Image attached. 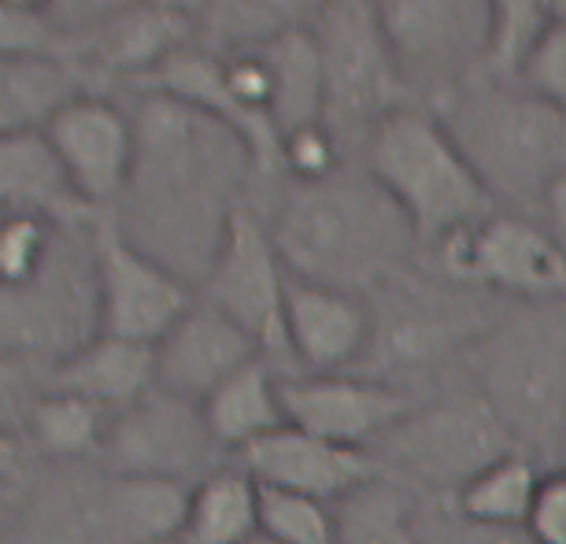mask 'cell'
I'll use <instances>...</instances> for the list:
<instances>
[{
    "label": "cell",
    "mask_w": 566,
    "mask_h": 544,
    "mask_svg": "<svg viewBox=\"0 0 566 544\" xmlns=\"http://www.w3.org/2000/svg\"><path fill=\"white\" fill-rule=\"evenodd\" d=\"M130 115L134 175L112 216L137 249L200 285L233 211L249 205L255 159L241 134L181 101L142 93Z\"/></svg>",
    "instance_id": "cell-1"
},
{
    "label": "cell",
    "mask_w": 566,
    "mask_h": 544,
    "mask_svg": "<svg viewBox=\"0 0 566 544\" xmlns=\"http://www.w3.org/2000/svg\"><path fill=\"white\" fill-rule=\"evenodd\" d=\"M290 279L370 296L422 255L411 222L352 159L323 181H282L263 211Z\"/></svg>",
    "instance_id": "cell-2"
},
{
    "label": "cell",
    "mask_w": 566,
    "mask_h": 544,
    "mask_svg": "<svg viewBox=\"0 0 566 544\" xmlns=\"http://www.w3.org/2000/svg\"><path fill=\"white\" fill-rule=\"evenodd\" d=\"M496 208L533 216L566 175V112L511 74H478L433 104Z\"/></svg>",
    "instance_id": "cell-3"
},
{
    "label": "cell",
    "mask_w": 566,
    "mask_h": 544,
    "mask_svg": "<svg viewBox=\"0 0 566 544\" xmlns=\"http://www.w3.org/2000/svg\"><path fill=\"white\" fill-rule=\"evenodd\" d=\"M463 375L526 452L566 441V301H500Z\"/></svg>",
    "instance_id": "cell-4"
},
{
    "label": "cell",
    "mask_w": 566,
    "mask_h": 544,
    "mask_svg": "<svg viewBox=\"0 0 566 544\" xmlns=\"http://www.w3.org/2000/svg\"><path fill=\"white\" fill-rule=\"evenodd\" d=\"M374 334L356 375L419 393L422 381H444V370H463L467 352L482 337L500 307L474 285L452 282L419 255L408 271L370 296Z\"/></svg>",
    "instance_id": "cell-5"
},
{
    "label": "cell",
    "mask_w": 566,
    "mask_h": 544,
    "mask_svg": "<svg viewBox=\"0 0 566 544\" xmlns=\"http://www.w3.org/2000/svg\"><path fill=\"white\" fill-rule=\"evenodd\" d=\"M359 164L403 211L422 252L500 211L430 104L386 115L363 142Z\"/></svg>",
    "instance_id": "cell-6"
},
{
    "label": "cell",
    "mask_w": 566,
    "mask_h": 544,
    "mask_svg": "<svg viewBox=\"0 0 566 544\" xmlns=\"http://www.w3.org/2000/svg\"><path fill=\"white\" fill-rule=\"evenodd\" d=\"M522 448L467 375L415 400L386 441L374 448L381 471L430 493L455 496L478 471Z\"/></svg>",
    "instance_id": "cell-7"
},
{
    "label": "cell",
    "mask_w": 566,
    "mask_h": 544,
    "mask_svg": "<svg viewBox=\"0 0 566 544\" xmlns=\"http://www.w3.org/2000/svg\"><path fill=\"white\" fill-rule=\"evenodd\" d=\"M323 60L326 126L340 137L352 159L386 115L419 104L397 67L374 0H323L312 19Z\"/></svg>",
    "instance_id": "cell-8"
},
{
    "label": "cell",
    "mask_w": 566,
    "mask_h": 544,
    "mask_svg": "<svg viewBox=\"0 0 566 544\" xmlns=\"http://www.w3.org/2000/svg\"><path fill=\"white\" fill-rule=\"evenodd\" d=\"M408 93L419 104L444 101L489 71L493 4L489 0H374Z\"/></svg>",
    "instance_id": "cell-9"
},
{
    "label": "cell",
    "mask_w": 566,
    "mask_h": 544,
    "mask_svg": "<svg viewBox=\"0 0 566 544\" xmlns=\"http://www.w3.org/2000/svg\"><path fill=\"white\" fill-rule=\"evenodd\" d=\"M422 260L496 301H566V252L541 219L518 211H493L426 249Z\"/></svg>",
    "instance_id": "cell-10"
},
{
    "label": "cell",
    "mask_w": 566,
    "mask_h": 544,
    "mask_svg": "<svg viewBox=\"0 0 566 544\" xmlns=\"http://www.w3.org/2000/svg\"><path fill=\"white\" fill-rule=\"evenodd\" d=\"M290 282L293 279L271 238L266 216L260 208L241 205L227 222V233H222L197 293L208 304H216L222 315H230L260 345L263 359H271L277 370H285V363H290V345H285Z\"/></svg>",
    "instance_id": "cell-11"
},
{
    "label": "cell",
    "mask_w": 566,
    "mask_h": 544,
    "mask_svg": "<svg viewBox=\"0 0 566 544\" xmlns=\"http://www.w3.org/2000/svg\"><path fill=\"white\" fill-rule=\"evenodd\" d=\"M90 241L101 334L156 345L197 301V285L170 271L167 263H159L156 255L137 249L112 211L93 216Z\"/></svg>",
    "instance_id": "cell-12"
},
{
    "label": "cell",
    "mask_w": 566,
    "mask_h": 544,
    "mask_svg": "<svg viewBox=\"0 0 566 544\" xmlns=\"http://www.w3.org/2000/svg\"><path fill=\"white\" fill-rule=\"evenodd\" d=\"M222 448L211 437L200 404L170 397L164 389L145 393L130 408L112 415L101 463L123 478H170L193 485L219 471Z\"/></svg>",
    "instance_id": "cell-13"
},
{
    "label": "cell",
    "mask_w": 566,
    "mask_h": 544,
    "mask_svg": "<svg viewBox=\"0 0 566 544\" xmlns=\"http://www.w3.org/2000/svg\"><path fill=\"white\" fill-rule=\"evenodd\" d=\"M49 153L67 178L71 193L90 216L115 211L130 186L137 130L134 115L123 112L108 97L74 93L41 126Z\"/></svg>",
    "instance_id": "cell-14"
},
{
    "label": "cell",
    "mask_w": 566,
    "mask_h": 544,
    "mask_svg": "<svg viewBox=\"0 0 566 544\" xmlns=\"http://www.w3.org/2000/svg\"><path fill=\"white\" fill-rule=\"evenodd\" d=\"M419 393H408L370 375H282L285 422L304 433L345 448L374 452L397 422L415 408Z\"/></svg>",
    "instance_id": "cell-15"
},
{
    "label": "cell",
    "mask_w": 566,
    "mask_h": 544,
    "mask_svg": "<svg viewBox=\"0 0 566 544\" xmlns=\"http://www.w3.org/2000/svg\"><path fill=\"white\" fill-rule=\"evenodd\" d=\"M238 463L255 478V485L315 496L326 504H340L381 474L378 456L367 448L323 441V437L296 430L290 422L238 452Z\"/></svg>",
    "instance_id": "cell-16"
},
{
    "label": "cell",
    "mask_w": 566,
    "mask_h": 544,
    "mask_svg": "<svg viewBox=\"0 0 566 544\" xmlns=\"http://www.w3.org/2000/svg\"><path fill=\"white\" fill-rule=\"evenodd\" d=\"M252 359H263L260 345L197 293L189 312L156 341V389L189 404H205Z\"/></svg>",
    "instance_id": "cell-17"
},
{
    "label": "cell",
    "mask_w": 566,
    "mask_h": 544,
    "mask_svg": "<svg viewBox=\"0 0 566 544\" xmlns=\"http://www.w3.org/2000/svg\"><path fill=\"white\" fill-rule=\"evenodd\" d=\"M374 334L370 301L359 293L315 282H290L285 301V345L293 375H345L359 370Z\"/></svg>",
    "instance_id": "cell-18"
},
{
    "label": "cell",
    "mask_w": 566,
    "mask_h": 544,
    "mask_svg": "<svg viewBox=\"0 0 566 544\" xmlns=\"http://www.w3.org/2000/svg\"><path fill=\"white\" fill-rule=\"evenodd\" d=\"M49 389L74 393L115 415L156 389V345L93 334L49 370Z\"/></svg>",
    "instance_id": "cell-19"
},
{
    "label": "cell",
    "mask_w": 566,
    "mask_h": 544,
    "mask_svg": "<svg viewBox=\"0 0 566 544\" xmlns=\"http://www.w3.org/2000/svg\"><path fill=\"white\" fill-rule=\"evenodd\" d=\"M186 482L170 478H123L108 474L97 508L101 526L123 544H178L189 511Z\"/></svg>",
    "instance_id": "cell-20"
},
{
    "label": "cell",
    "mask_w": 566,
    "mask_h": 544,
    "mask_svg": "<svg viewBox=\"0 0 566 544\" xmlns=\"http://www.w3.org/2000/svg\"><path fill=\"white\" fill-rule=\"evenodd\" d=\"M211 437L222 452H244L260 437L282 430L285 404H282V370L271 359H252L230 381L200 404Z\"/></svg>",
    "instance_id": "cell-21"
},
{
    "label": "cell",
    "mask_w": 566,
    "mask_h": 544,
    "mask_svg": "<svg viewBox=\"0 0 566 544\" xmlns=\"http://www.w3.org/2000/svg\"><path fill=\"white\" fill-rule=\"evenodd\" d=\"M271 67V123L277 130V142L304 126L326 123V82H323V60L312 27H293L282 34L255 41Z\"/></svg>",
    "instance_id": "cell-22"
},
{
    "label": "cell",
    "mask_w": 566,
    "mask_h": 544,
    "mask_svg": "<svg viewBox=\"0 0 566 544\" xmlns=\"http://www.w3.org/2000/svg\"><path fill=\"white\" fill-rule=\"evenodd\" d=\"M541 482V460L526 448H515V452L500 456L496 463H489L485 471H478L455 496H448V504H452V515L470 522V526L526 530Z\"/></svg>",
    "instance_id": "cell-23"
},
{
    "label": "cell",
    "mask_w": 566,
    "mask_h": 544,
    "mask_svg": "<svg viewBox=\"0 0 566 544\" xmlns=\"http://www.w3.org/2000/svg\"><path fill=\"white\" fill-rule=\"evenodd\" d=\"M260 533V485L241 463H222L189 489L178 544H244Z\"/></svg>",
    "instance_id": "cell-24"
},
{
    "label": "cell",
    "mask_w": 566,
    "mask_h": 544,
    "mask_svg": "<svg viewBox=\"0 0 566 544\" xmlns=\"http://www.w3.org/2000/svg\"><path fill=\"white\" fill-rule=\"evenodd\" d=\"M0 208H38L56 219L85 211L41 130L0 134Z\"/></svg>",
    "instance_id": "cell-25"
},
{
    "label": "cell",
    "mask_w": 566,
    "mask_h": 544,
    "mask_svg": "<svg viewBox=\"0 0 566 544\" xmlns=\"http://www.w3.org/2000/svg\"><path fill=\"white\" fill-rule=\"evenodd\" d=\"M112 411L101 404L74 397V393L49 389L38 397L27 419V437L41 456L60 463L101 460V448L108 441Z\"/></svg>",
    "instance_id": "cell-26"
},
{
    "label": "cell",
    "mask_w": 566,
    "mask_h": 544,
    "mask_svg": "<svg viewBox=\"0 0 566 544\" xmlns=\"http://www.w3.org/2000/svg\"><path fill=\"white\" fill-rule=\"evenodd\" d=\"M337 544H426L419 511L400 478L381 471L337 504Z\"/></svg>",
    "instance_id": "cell-27"
},
{
    "label": "cell",
    "mask_w": 566,
    "mask_h": 544,
    "mask_svg": "<svg viewBox=\"0 0 566 544\" xmlns=\"http://www.w3.org/2000/svg\"><path fill=\"white\" fill-rule=\"evenodd\" d=\"M189 23L178 12H164V8H130L123 15H112V23L101 34V56L108 67L126 71L134 79H142L145 71H153L159 60L170 56L175 49L189 45L186 41Z\"/></svg>",
    "instance_id": "cell-28"
},
{
    "label": "cell",
    "mask_w": 566,
    "mask_h": 544,
    "mask_svg": "<svg viewBox=\"0 0 566 544\" xmlns=\"http://www.w3.org/2000/svg\"><path fill=\"white\" fill-rule=\"evenodd\" d=\"M60 219L38 208H0V290H23L60 249Z\"/></svg>",
    "instance_id": "cell-29"
},
{
    "label": "cell",
    "mask_w": 566,
    "mask_h": 544,
    "mask_svg": "<svg viewBox=\"0 0 566 544\" xmlns=\"http://www.w3.org/2000/svg\"><path fill=\"white\" fill-rule=\"evenodd\" d=\"M260 530L277 544H337V504L260 485Z\"/></svg>",
    "instance_id": "cell-30"
},
{
    "label": "cell",
    "mask_w": 566,
    "mask_h": 544,
    "mask_svg": "<svg viewBox=\"0 0 566 544\" xmlns=\"http://www.w3.org/2000/svg\"><path fill=\"white\" fill-rule=\"evenodd\" d=\"M352 164L348 148L326 123L282 137V181H323Z\"/></svg>",
    "instance_id": "cell-31"
},
{
    "label": "cell",
    "mask_w": 566,
    "mask_h": 544,
    "mask_svg": "<svg viewBox=\"0 0 566 544\" xmlns=\"http://www.w3.org/2000/svg\"><path fill=\"white\" fill-rule=\"evenodd\" d=\"M511 79H518L537 97L552 101L555 108L566 112V15H555L541 30Z\"/></svg>",
    "instance_id": "cell-32"
},
{
    "label": "cell",
    "mask_w": 566,
    "mask_h": 544,
    "mask_svg": "<svg viewBox=\"0 0 566 544\" xmlns=\"http://www.w3.org/2000/svg\"><path fill=\"white\" fill-rule=\"evenodd\" d=\"M56 30L34 8H15L0 0V60H52Z\"/></svg>",
    "instance_id": "cell-33"
},
{
    "label": "cell",
    "mask_w": 566,
    "mask_h": 544,
    "mask_svg": "<svg viewBox=\"0 0 566 544\" xmlns=\"http://www.w3.org/2000/svg\"><path fill=\"white\" fill-rule=\"evenodd\" d=\"M526 533L533 544H566V463L544 471Z\"/></svg>",
    "instance_id": "cell-34"
},
{
    "label": "cell",
    "mask_w": 566,
    "mask_h": 544,
    "mask_svg": "<svg viewBox=\"0 0 566 544\" xmlns=\"http://www.w3.org/2000/svg\"><path fill=\"white\" fill-rule=\"evenodd\" d=\"M41 393L45 389H34V381H30L27 359L0 356V430L27 433V419Z\"/></svg>",
    "instance_id": "cell-35"
},
{
    "label": "cell",
    "mask_w": 566,
    "mask_h": 544,
    "mask_svg": "<svg viewBox=\"0 0 566 544\" xmlns=\"http://www.w3.org/2000/svg\"><path fill=\"white\" fill-rule=\"evenodd\" d=\"M537 219L544 222V230L552 233L555 241H559V249L566 252V175L555 181L552 193L544 197V205L537 211Z\"/></svg>",
    "instance_id": "cell-36"
},
{
    "label": "cell",
    "mask_w": 566,
    "mask_h": 544,
    "mask_svg": "<svg viewBox=\"0 0 566 544\" xmlns=\"http://www.w3.org/2000/svg\"><path fill=\"white\" fill-rule=\"evenodd\" d=\"M19 463H23V448H19V433L0 430V482L19 474Z\"/></svg>",
    "instance_id": "cell-37"
},
{
    "label": "cell",
    "mask_w": 566,
    "mask_h": 544,
    "mask_svg": "<svg viewBox=\"0 0 566 544\" xmlns=\"http://www.w3.org/2000/svg\"><path fill=\"white\" fill-rule=\"evenodd\" d=\"M4 4H15V8H34V12H41V4H45V0H4Z\"/></svg>",
    "instance_id": "cell-38"
},
{
    "label": "cell",
    "mask_w": 566,
    "mask_h": 544,
    "mask_svg": "<svg viewBox=\"0 0 566 544\" xmlns=\"http://www.w3.org/2000/svg\"><path fill=\"white\" fill-rule=\"evenodd\" d=\"M244 544H277V541H274V537H266V533L260 530V533H255V537H249Z\"/></svg>",
    "instance_id": "cell-39"
},
{
    "label": "cell",
    "mask_w": 566,
    "mask_h": 544,
    "mask_svg": "<svg viewBox=\"0 0 566 544\" xmlns=\"http://www.w3.org/2000/svg\"><path fill=\"white\" fill-rule=\"evenodd\" d=\"M4 519H8V508H4V493H0V530H4Z\"/></svg>",
    "instance_id": "cell-40"
},
{
    "label": "cell",
    "mask_w": 566,
    "mask_h": 544,
    "mask_svg": "<svg viewBox=\"0 0 566 544\" xmlns=\"http://www.w3.org/2000/svg\"><path fill=\"white\" fill-rule=\"evenodd\" d=\"M555 15H566V0H555Z\"/></svg>",
    "instance_id": "cell-41"
}]
</instances>
